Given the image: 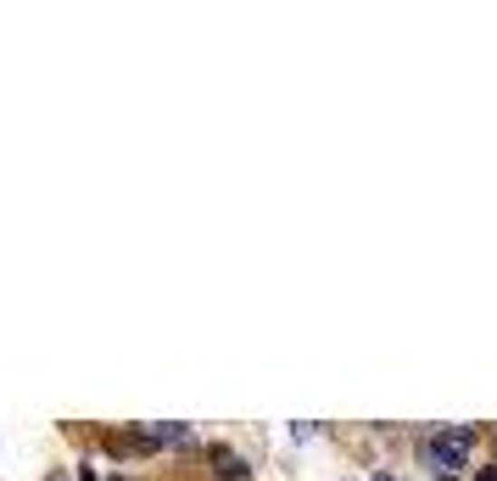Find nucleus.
<instances>
[{
	"label": "nucleus",
	"instance_id": "f257e3e1",
	"mask_svg": "<svg viewBox=\"0 0 497 481\" xmlns=\"http://www.w3.org/2000/svg\"><path fill=\"white\" fill-rule=\"evenodd\" d=\"M470 447H475V426H453V431H442L436 442L425 447V459L436 465L442 476H453V470H464V459H470Z\"/></svg>",
	"mask_w": 497,
	"mask_h": 481
},
{
	"label": "nucleus",
	"instance_id": "39448f33",
	"mask_svg": "<svg viewBox=\"0 0 497 481\" xmlns=\"http://www.w3.org/2000/svg\"><path fill=\"white\" fill-rule=\"evenodd\" d=\"M375 481H397V476H375Z\"/></svg>",
	"mask_w": 497,
	"mask_h": 481
},
{
	"label": "nucleus",
	"instance_id": "f03ea898",
	"mask_svg": "<svg viewBox=\"0 0 497 481\" xmlns=\"http://www.w3.org/2000/svg\"><path fill=\"white\" fill-rule=\"evenodd\" d=\"M213 470H218L224 481H241V476H246V465L229 454V447H213Z\"/></svg>",
	"mask_w": 497,
	"mask_h": 481
},
{
	"label": "nucleus",
	"instance_id": "7ed1b4c3",
	"mask_svg": "<svg viewBox=\"0 0 497 481\" xmlns=\"http://www.w3.org/2000/svg\"><path fill=\"white\" fill-rule=\"evenodd\" d=\"M475 481H497V470H481V476H475Z\"/></svg>",
	"mask_w": 497,
	"mask_h": 481
},
{
	"label": "nucleus",
	"instance_id": "20e7f679",
	"mask_svg": "<svg viewBox=\"0 0 497 481\" xmlns=\"http://www.w3.org/2000/svg\"><path fill=\"white\" fill-rule=\"evenodd\" d=\"M79 481H95V470H79Z\"/></svg>",
	"mask_w": 497,
	"mask_h": 481
},
{
	"label": "nucleus",
	"instance_id": "423d86ee",
	"mask_svg": "<svg viewBox=\"0 0 497 481\" xmlns=\"http://www.w3.org/2000/svg\"><path fill=\"white\" fill-rule=\"evenodd\" d=\"M45 481H62V476H45Z\"/></svg>",
	"mask_w": 497,
	"mask_h": 481
}]
</instances>
